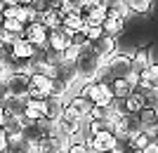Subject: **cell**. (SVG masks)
Returning a JSON list of instances; mask_svg holds the SVG:
<instances>
[{
  "label": "cell",
  "instance_id": "52a82bcc",
  "mask_svg": "<svg viewBox=\"0 0 158 153\" xmlns=\"http://www.w3.org/2000/svg\"><path fill=\"white\" fill-rule=\"evenodd\" d=\"M7 83V92L12 94V97H26L28 92V75L21 73V71H14L5 78Z\"/></svg>",
  "mask_w": 158,
  "mask_h": 153
},
{
  "label": "cell",
  "instance_id": "ffe728a7",
  "mask_svg": "<svg viewBox=\"0 0 158 153\" xmlns=\"http://www.w3.org/2000/svg\"><path fill=\"white\" fill-rule=\"evenodd\" d=\"M66 104H69V106H73L76 108V111H78L80 115H83V118H87V113H90V111H92V101L87 99V97H80V94H76V97H71V99L66 101Z\"/></svg>",
  "mask_w": 158,
  "mask_h": 153
},
{
  "label": "cell",
  "instance_id": "8992f818",
  "mask_svg": "<svg viewBox=\"0 0 158 153\" xmlns=\"http://www.w3.org/2000/svg\"><path fill=\"white\" fill-rule=\"evenodd\" d=\"M90 47H92V52L97 54L102 61H104L106 57H111V54L118 50V45H116V38H111V35H106V33H102L99 38H94L92 42H90Z\"/></svg>",
  "mask_w": 158,
  "mask_h": 153
},
{
  "label": "cell",
  "instance_id": "30bf717a",
  "mask_svg": "<svg viewBox=\"0 0 158 153\" xmlns=\"http://www.w3.org/2000/svg\"><path fill=\"white\" fill-rule=\"evenodd\" d=\"M2 153H35V148L21 134H12V137H7V146Z\"/></svg>",
  "mask_w": 158,
  "mask_h": 153
},
{
  "label": "cell",
  "instance_id": "3957f363",
  "mask_svg": "<svg viewBox=\"0 0 158 153\" xmlns=\"http://www.w3.org/2000/svg\"><path fill=\"white\" fill-rule=\"evenodd\" d=\"M71 35H73V31H69L64 24H61V26H57V28H50V31H47L45 50H47V52H52V54L64 52L66 47L71 45Z\"/></svg>",
  "mask_w": 158,
  "mask_h": 153
},
{
  "label": "cell",
  "instance_id": "4316f807",
  "mask_svg": "<svg viewBox=\"0 0 158 153\" xmlns=\"http://www.w3.org/2000/svg\"><path fill=\"white\" fill-rule=\"evenodd\" d=\"M19 38H21V33H17V31H7V28H0V45H2V47H10L12 42H17Z\"/></svg>",
  "mask_w": 158,
  "mask_h": 153
},
{
  "label": "cell",
  "instance_id": "d590c367",
  "mask_svg": "<svg viewBox=\"0 0 158 153\" xmlns=\"http://www.w3.org/2000/svg\"><path fill=\"white\" fill-rule=\"evenodd\" d=\"M142 153H158V146H156V141H149V144H146V148Z\"/></svg>",
  "mask_w": 158,
  "mask_h": 153
},
{
  "label": "cell",
  "instance_id": "5b68a950",
  "mask_svg": "<svg viewBox=\"0 0 158 153\" xmlns=\"http://www.w3.org/2000/svg\"><path fill=\"white\" fill-rule=\"evenodd\" d=\"M47 92H50V78H47L45 73L35 71V73L28 75V92H26V97H31V99H45Z\"/></svg>",
  "mask_w": 158,
  "mask_h": 153
},
{
  "label": "cell",
  "instance_id": "603a6c76",
  "mask_svg": "<svg viewBox=\"0 0 158 153\" xmlns=\"http://www.w3.org/2000/svg\"><path fill=\"white\" fill-rule=\"evenodd\" d=\"M14 19L19 21V24H28V21L38 19V12L31 10V5H17V14H14Z\"/></svg>",
  "mask_w": 158,
  "mask_h": 153
},
{
  "label": "cell",
  "instance_id": "7402d4cb",
  "mask_svg": "<svg viewBox=\"0 0 158 153\" xmlns=\"http://www.w3.org/2000/svg\"><path fill=\"white\" fill-rule=\"evenodd\" d=\"M21 137H24V139L28 141V144H31L33 148H35V144H38L40 139H43V137H40V132H38V127H35V123H33V120H26V125L21 127Z\"/></svg>",
  "mask_w": 158,
  "mask_h": 153
},
{
  "label": "cell",
  "instance_id": "8d00e7d4",
  "mask_svg": "<svg viewBox=\"0 0 158 153\" xmlns=\"http://www.w3.org/2000/svg\"><path fill=\"white\" fill-rule=\"evenodd\" d=\"M2 120H5V111H2V106H0V125H2Z\"/></svg>",
  "mask_w": 158,
  "mask_h": 153
},
{
  "label": "cell",
  "instance_id": "f1b7e54d",
  "mask_svg": "<svg viewBox=\"0 0 158 153\" xmlns=\"http://www.w3.org/2000/svg\"><path fill=\"white\" fill-rule=\"evenodd\" d=\"M78 50H80V47H76V45H69V47L64 50V52H59L57 57H59L61 61H69V64H73V61H76V57H78Z\"/></svg>",
  "mask_w": 158,
  "mask_h": 153
},
{
  "label": "cell",
  "instance_id": "f35d334b",
  "mask_svg": "<svg viewBox=\"0 0 158 153\" xmlns=\"http://www.w3.org/2000/svg\"><path fill=\"white\" fill-rule=\"evenodd\" d=\"M125 153H142V151H135V148H127Z\"/></svg>",
  "mask_w": 158,
  "mask_h": 153
},
{
  "label": "cell",
  "instance_id": "484cf974",
  "mask_svg": "<svg viewBox=\"0 0 158 153\" xmlns=\"http://www.w3.org/2000/svg\"><path fill=\"white\" fill-rule=\"evenodd\" d=\"M149 141H156V139H149V134H146L144 130H139L137 134H132V137H130V148H135V151H144Z\"/></svg>",
  "mask_w": 158,
  "mask_h": 153
},
{
  "label": "cell",
  "instance_id": "74e56055",
  "mask_svg": "<svg viewBox=\"0 0 158 153\" xmlns=\"http://www.w3.org/2000/svg\"><path fill=\"white\" fill-rule=\"evenodd\" d=\"M17 5H28V0H14Z\"/></svg>",
  "mask_w": 158,
  "mask_h": 153
},
{
  "label": "cell",
  "instance_id": "60d3db41",
  "mask_svg": "<svg viewBox=\"0 0 158 153\" xmlns=\"http://www.w3.org/2000/svg\"><path fill=\"white\" fill-rule=\"evenodd\" d=\"M0 50H2V45H0Z\"/></svg>",
  "mask_w": 158,
  "mask_h": 153
},
{
  "label": "cell",
  "instance_id": "f546056e",
  "mask_svg": "<svg viewBox=\"0 0 158 153\" xmlns=\"http://www.w3.org/2000/svg\"><path fill=\"white\" fill-rule=\"evenodd\" d=\"M64 153H87V146L78 139V141H71V144L66 146V151H64Z\"/></svg>",
  "mask_w": 158,
  "mask_h": 153
},
{
  "label": "cell",
  "instance_id": "6da1fadb",
  "mask_svg": "<svg viewBox=\"0 0 158 153\" xmlns=\"http://www.w3.org/2000/svg\"><path fill=\"white\" fill-rule=\"evenodd\" d=\"M73 68H76V75H78L83 83H92V80L102 78L104 61L92 52V47H90V42H87L85 47L78 50V57H76V61H73Z\"/></svg>",
  "mask_w": 158,
  "mask_h": 153
},
{
  "label": "cell",
  "instance_id": "7a4b0ae2",
  "mask_svg": "<svg viewBox=\"0 0 158 153\" xmlns=\"http://www.w3.org/2000/svg\"><path fill=\"white\" fill-rule=\"evenodd\" d=\"M130 75V54L116 52L104 59V68H102V78L113 80V78H127Z\"/></svg>",
  "mask_w": 158,
  "mask_h": 153
},
{
  "label": "cell",
  "instance_id": "ac0fdd59",
  "mask_svg": "<svg viewBox=\"0 0 158 153\" xmlns=\"http://www.w3.org/2000/svg\"><path fill=\"white\" fill-rule=\"evenodd\" d=\"M24 125H26V118H24V115H5V120H2V130L7 132V137L19 134Z\"/></svg>",
  "mask_w": 158,
  "mask_h": 153
},
{
  "label": "cell",
  "instance_id": "9a60e30c",
  "mask_svg": "<svg viewBox=\"0 0 158 153\" xmlns=\"http://www.w3.org/2000/svg\"><path fill=\"white\" fill-rule=\"evenodd\" d=\"M35 50H38V47H33L31 42H28V40H24V38H19L17 42H12V45H10V52H12L17 59H31Z\"/></svg>",
  "mask_w": 158,
  "mask_h": 153
},
{
  "label": "cell",
  "instance_id": "ab89813d",
  "mask_svg": "<svg viewBox=\"0 0 158 153\" xmlns=\"http://www.w3.org/2000/svg\"><path fill=\"white\" fill-rule=\"evenodd\" d=\"M0 28H2V14H0Z\"/></svg>",
  "mask_w": 158,
  "mask_h": 153
},
{
  "label": "cell",
  "instance_id": "d6986e66",
  "mask_svg": "<svg viewBox=\"0 0 158 153\" xmlns=\"http://www.w3.org/2000/svg\"><path fill=\"white\" fill-rule=\"evenodd\" d=\"M137 120H139V125H142V130L144 127H151V125H156L158 123V113H156V106H142L137 111Z\"/></svg>",
  "mask_w": 158,
  "mask_h": 153
},
{
  "label": "cell",
  "instance_id": "1f68e13d",
  "mask_svg": "<svg viewBox=\"0 0 158 153\" xmlns=\"http://www.w3.org/2000/svg\"><path fill=\"white\" fill-rule=\"evenodd\" d=\"M102 33H104V31H102V26H87L85 38H87V42H92V40H94V38H99Z\"/></svg>",
  "mask_w": 158,
  "mask_h": 153
},
{
  "label": "cell",
  "instance_id": "d6a6232c",
  "mask_svg": "<svg viewBox=\"0 0 158 153\" xmlns=\"http://www.w3.org/2000/svg\"><path fill=\"white\" fill-rule=\"evenodd\" d=\"M28 5H31V10H35V12H45L47 10V0H28Z\"/></svg>",
  "mask_w": 158,
  "mask_h": 153
},
{
  "label": "cell",
  "instance_id": "e575fe53",
  "mask_svg": "<svg viewBox=\"0 0 158 153\" xmlns=\"http://www.w3.org/2000/svg\"><path fill=\"white\" fill-rule=\"evenodd\" d=\"M5 146H7V132L2 130V125H0V153L5 151Z\"/></svg>",
  "mask_w": 158,
  "mask_h": 153
},
{
  "label": "cell",
  "instance_id": "cb8c5ba5",
  "mask_svg": "<svg viewBox=\"0 0 158 153\" xmlns=\"http://www.w3.org/2000/svg\"><path fill=\"white\" fill-rule=\"evenodd\" d=\"M130 14H149L151 12V0H125Z\"/></svg>",
  "mask_w": 158,
  "mask_h": 153
},
{
  "label": "cell",
  "instance_id": "4fadbf2b",
  "mask_svg": "<svg viewBox=\"0 0 158 153\" xmlns=\"http://www.w3.org/2000/svg\"><path fill=\"white\" fill-rule=\"evenodd\" d=\"M2 111H5V115H24V106H26V97H7L2 104Z\"/></svg>",
  "mask_w": 158,
  "mask_h": 153
},
{
  "label": "cell",
  "instance_id": "277c9868",
  "mask_svg": "<svg viewBox=\"0 0 158 153\" xmlns=\"http://www.w3.org/2000/svg\"><path fill=\"white\" fill-rule=\"evenodd\" d=\"M21 38L28 40L33 47H43V50H45L47 28L43 26L40 21H28V24H24V28H21Z\"/></svg>",
  "mask_w": 158,
  "mask_h": 153
},
{
  "label": "cell",
  "instance_id": "d4e9b609",
  "mask_svg": "<svg viewBox=\"0 0 158 153\" xmlns=\"http://www.w3.org/2000/svg\"><path fill=\"white\" fill-rule=\"evenodd\" d=\"M106 10L113 14H118L120 19H127L130 17V10H127L125 0H106Z\"/></svg>",
  "mask_w": 158,
  "mask_h": 153
},
{
  "label": "cell",
  "instance_id": "5bb4252c",
  "mask_svg": "<svg viewBox=\"0 0 158 153\" xmlns=\"http://www.w3.org/2000/svg\"><path fill=\"white\" fill-rule=\"evenodd\" d=\"M156 92H158V90L146 87V85H139V83L132 87V94L142 101V106H156Z\"/></svg>",
  "mask_w": 158,
  "mask_h": 153
},
{
  "label": "cell",
  "instance_id": "4dcf8cb0",
  "mask_svg": "<svg viewBox=\"0 0 158 153\" xmlns=\"http://www.w3.org/2000/svg\"><path fill=\"white\" fill-rule=\"evenodd\" d=\"M2 28H7V31H17V33H21V28H24V24H19L17 19H2Z\"/></svg>",
  "mask_w": 158,
  "mask_h": 153
},
{
  "label": "cell",
  "instance_id": "ba28073f",
  "mask_svg": "<svg viewBox=\"0 0 158 153\" xmlns=\"http://www.w3.org/2000/svg\"><path fill=\"white\" fill-rule=\"evenodd\" d=\"M102 31H104L106 35H111V38H118V35L125 31V19H120L118 14H113V12L106 10L104 21H102Z\"/></svg>",
  "mask_w": 158,
  "mask_h": 153
},
{
  "label": "cell",
  "instance_id": "836d02e7",
  "mask_svg": "<svg viewBox=\"0 0 158 153\" xmlns=\"http://www.w3.org/2000/svg\"><path fill=\"white\" fill-rule=\"evenodd\" d=\"M10 97V92H7V83H5V78H0V104Z\"/></svg>",
  "mask_w": 158,
  "mask_h": 153
},
{
  "label": "cell",
  "instance_id": "9c48e42d",
  "mask_svg": "<svg viewBox=\"0 0 158 153\" xmlns=\"http://www.w3.org/2000/svg\"><path fill=\"white\" fill-rule=\"evenodd\" d=\"M149 66H151V64H149V57H146L144 47H139L135 54H130V75H137V80Z\"/></svg>",
  "mask_w": 158,
  "mask_h": 153
},
{
  "label": "cell",
  "instance_id": "83f0119b",
  "mask_svg": "<svg viewBox=\"0 0 158 153\" xmlns=\"http://www.w3.org/2000/svg\"><path fill=\"white\" fill-rule=\"evenodd\" d=\"M139 108H142V101H139L135 94H130V97L123 99V111H125V113H137Z\"/></svg>",
  "mask_w": 158,
  "mask_h": 153
},
{
  "label": "cell",
  "instance_id": "2e32d148",
  "mask_svg": "<svg viewBox=\"0 0 158 153\" xmlns=\"http://www.w3.org/2000/svg\"><path fill=\"white\" fill-rule=\"evenodd\" d=\"M64 99H57V97H45V118L50 120H59L61 111H64Z\"/></svg>",
  "mask_w": 158,
  "mask_h": 153
},
{
  "label": "cell",
  "instance_id": "44dd1931",
  "mask_svg": "<svg viewBox=\"0 0 158 153\" xmlns=\"http://www.w3.org/2000/svg\"><path fill=\"white\" fill-rule=\"evenodd\" d=\"M137 83H139V85H146V87H153V90H158V64H151V66L146 68L144 73L139 75Z\"/></svg>",
  "mask_w": 158,
  "mask_h": 153
},
{
  "label": "cell",
  "instance_id": "7c38bea8",
  "mask_svg": "<svg viewBox=\"0 0 158 153\" xmlns=\"http://www.w3.org/2000/svg\"><path fill=\"white\" fill-rule=\"evenodd\" d=\"M109 87L113 92V99H125V97L132 94V87L135 85L127 78H113V80H109Z\"/></svg>",
  "mask_w": 158,
  "mask_h": 153
},
{
  "label": "cell",
  "instance_id": "8fae6325",
  "mask_svg": "<svg viewBox=\"0 0 158 153\" xmlns=\"http://www.w3.org/2000/svg\"><path fill=\"white\" fill-rule=\"evenodd\" d=\"M24 118H26V120L45 118V99H31V97H26V106H24Z\"/></svg>",
  "mask_w": 158,
  "mask_h": 153
},
{
  "label": "cell",
  "instance_id": "e0dca14e",
  "mask_svg": "<svg viewBox=\"0 0 158 153\" xmlns=\"http://www.w3.org/2000/svg\"><path fill=\"white\" fill-rule=\"evenodd\" d=\"M35 21H40L43 26L50 31V28H57V26H61V14L57 12V10H52V7H47L45 12H40L38 14V19Z\"/></svg>",
  "mask_w": 158,
  "mask_h": 153
}]
</instances>
